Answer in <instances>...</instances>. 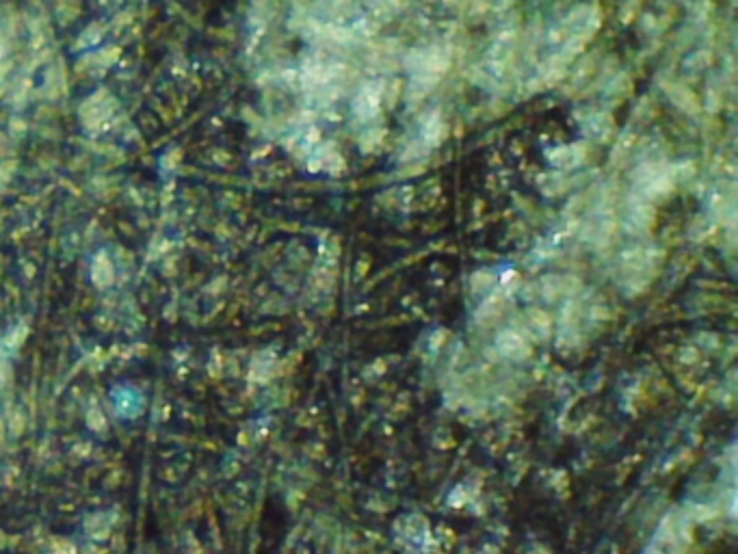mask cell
I'll list each match as a JSON object with an SVG mask.
<instances>
[{
	"label": "cell",
	"instance_id": "obj_1",
	"mask_svg": "<svg viewBox=\"0 0 738 554\" xmlns=\"http://www.w3.org/2000/svg\"><path fill=\"white\" fill-rule=\"evenodd\" d=\"M377 104H379V89L368 85L364 87L360 96L356 98V113L362 115V117H371L375 111H377Z\"/></svg>",
	"mask_w": 738,
	"mask_h": 554
}]
</instances>
